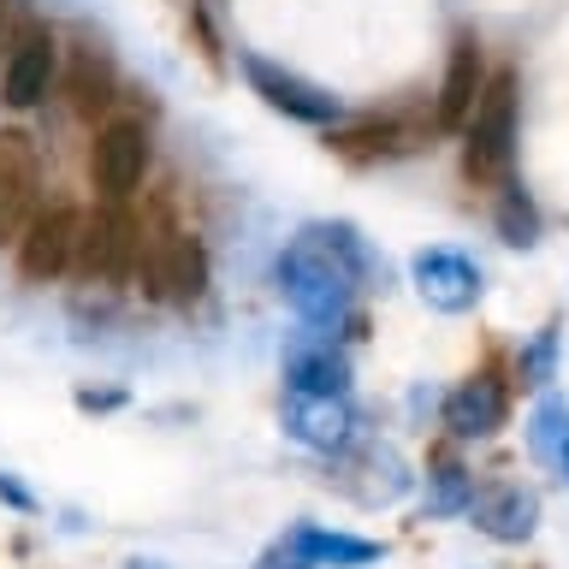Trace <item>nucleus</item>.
Returning <instances> with one entry per match:
<instances>
[{
	"mask_svg": "<svg viewBox=\"0 0 569 569\" xmlns=\"http://www.w3.org/2000/svg\"><path fill=\"white\" fill-rule=\"evenodd\" d=\"M273 279H279V297L291 302V315H297L315 338H338V332L362 338V315H356L362 284L350 279V267L338 261L309 226H302L297 238L279 249Z\"/></svg>",
	"mask_w": 569,
	"mask_h": 569,
	"instance_id": "obj_1",
	"label": "nucleus"
},
{
	"mask_svg": "<svg viewBox=\"0 0 569 569\" xmlns=\"http://www.w3.org/2000/svg\"><path fill=\"white\" fill-rule=\"evenodd\" d=\"M516 137H522V78L516 66H498L475 119L462 124V184L480 196L505 190L516 178Z\"/></svg>",
	"mask_w": 569,
	"mask_h": 569,
	"instance_id": "obj_2",
	"label": "nucleus"
},
{
	"mask_svg": "<svg viewBox=\"0 0 569 569\" xmlns=\"http://www.w3.org/2000/svg\"><path fill=\"white\" fill-rule=\"evenodd\" d=\"M137 284L172 309H190V302L208 297L213 284V261L202 231L184 220H167V213H142V261H137Z\"/></svg>",
	"mask_w": 569,
	"mask_h": 569,
	"instance_id": "obj_3",
	"label": "nucleus"
},
{
	"mask_svg": "<svg viewBox=\"0 0 569 569\" xmlns=\"http://www.w3.org/2000/svg\"><path fill=\"white\" fill-rule=\"evenodd\" d=\"M320 137L350 167H386V160L433 149V137H445V131L433 119V101H398V107H380V113H350L345 124H332Z\"/></svg>",
	"mask_w": 569,
	"mask_h": 569,
	"instance_id": "obj_4",
	"label": "nucleus"
},
{
	"mask_svg": "<svg viewBox=\"0 0 569 569\" xmlns=\"http://www.w3.org/2000/svg\"><path fill=\"white\" fill-rule=\"evenodd\" d=\"M154 172V124L137 113H113L89 131V190L101 202H131Z\"/></svg>",
	"mask_w": 569,
	"mask_h": 569,
	"instance_id": "obj_5",
	"label": "nucleus"
},
{
	"mask_svg": "<svg viewBox=\"0 0 569 569\" xmlns=\"http://www.w3.org/2000/svg\"><path fill=\"white\" fill-rule=\"evenodd\" d=\"M238 71H243L249 96H256L267 113H279V119H291V124L332 131V124L350 119V107L338 101L327 83H315V78H302V71H291V66L267 60V53H238Z\"/></svg>",
	"mask_w": 569,
	"mask_h": 569,
	"instance_id": "obj_6",
	"label": "nucleus"
},
{
	"mask_svg": "<svg viewBox=\"0 0 569 569\" xmlns=\"http://www.w3.org/2000/svg\"><path fill=\"white\" fill-rule=\"evenodd\" d=\"M142 261V213L131 202H101L83 213L78 279L83 284H137Z\"/></svg>",
	"mask_w": 569,
	"mask_h": 569,
	"instance_id": "obj_7",
	"label": "nucleus"
},
{
	"mask_svg": "<svg viewBox=\"0 0 569 569\" xmlns=\"http://www.w3.org/2000/svg\"><path fill=\"white\" fill-rule=\"evenodd\" d=\"M60 96H66V107L89 124V131L119 113V96H124L119 60L89 30H78L71 42H60Z\"/></svg>",
	"mask_w": 569,
	"mask_h": 569,
	"instance_id": "obj_8",
	"label": "nucleus"
},
{
	"mask_svg": "<svg viewBox=\"0 0 569 569\" xmlns=\"http://www.w3.org/2000/svg\"><path fill=\"white\" fill-rule=\"evenodd\" d=\"M78 243H83V208L78 202H42L36 220L24 226V238L12 243V267L24 284H53L66 273H78Z\"/></svg>",
	"mask_w": 569,
	"mask_h": 569,
	"instance_id": "obj_9",
	"label": "nucleus"
},
{
	"mask_svg": "<svg viewBox=\"0 0 569 569\" xmlns=\"http://www.w3.org/2000/svg\"><path fill=\"white\" fill-rule=\"evenodd\" d=\"M380 558H386L380 540H362V533H345L327 522H291L261 551L256 569H368Z\"/></svg>",
	"mask_w": 569,
	"mask_h": 569,
	"instance_id": "obj_10",
	"label": "nucleus"
},
{
	"mask_svg": "<svg viewBox=\"0 0 569 569\" xmlns=\"http://www.w3.org/2000/svg\"><path fill=\"white\" fill-rule=\"evenodd\" d=\"M42 202V142L24 124H0V243L24 238Z\"/></svg>",
	"mask_w": 569,
	"mask_h": 569,
	"instance_id": "obj_11",
	"label": "nucleus"
},
{
	"mask_svg": "<svg viewBox=\"0 0 569 569\" xmlns=\"http://www.w3.org/2000/svg\"><path fill=\"white\" fill-rule=\"evenodd\" d=\"M53 89H60V30H48L42 18L0 53V101L12 113H36Z\"/></svg>",
	"mask_w": 569,
	"mask_h": 569,
	"instance_id": "obj_12",
	"label": "nucleus"
},
{
	"mask_svg": "<svg viewBox=\"0 0 569 569\" xmlns=\"http://www.w3.org/2000/svg\"><path fill=\"white\" fill-rule=\"evenodd\" d=\"M409 284L433 315H469L480 291H487V273H480L475 256H462L451 243H427L409 256Z\"/></svg>",
	"mask_w": 569,
	"mask_h": 569,
	"instance_id": "obj_13",
	"label": "nucleus"
},
{
	"mask_svg": "<svg viewBox=\"0 0 569 569\" xmlns=\"http://www.w3.org/2000/svg\"><path fill=\"white\" fill-rule=\"evenodd\" d=\"M505 421H510V380L498 368H475L469 380H457L451 391H445V403H439V427L457 445L492 439Z\"/></svg>",
	"mask_w": 569,
	"mask_h": 569,
	"instance_id": "obj_14",
	"label": "nucleus"
},
{
	"mask_svg": "<svg viewBox=\"0 0 569 569\" xmlns=\"http://www.w3.org/2000/svg\"><path fill=\"white\" fill-rule=\"evenodd\" d=\"M487 78H492V66H487L480 36L475 30H457L451 36V53H445V78L433 89V119H439L445 137H451V131L462 137V124L475 119L480 96H487Z\"/></svg>",
	"mask_w": 569,
	"mask_h": 569,
	"instance_id": "obj_15",
	"label": "nucleus"
},
{
	"mask_svg": "<svg viewBox=\"0 0 569 569\" xmlns=\"http://www.w3.org/2000/svg\"><path fill=\"white\" fill-rule=\"evenodd\" d=\"M469 522H475V533H487L492 546H528L533 533H540V492H533L528 480H510V475L480 480Z\"/></svg>",
	"mask_w": 569,
	"mask_h": 569,
	"instance_id": "obj_16",
	"label": "nucleus"
},
{
	"mask_svg": "<svg viewBox=\"0 0 569 569\" xmlns=\"http://www.w3.org/2000/svg\"><path fill=\"white\" fill-rule=\"evenodd\" d=\"M284 439L315 457H345L356 445V409L350 398H309V391H284Z\"/></svg>",
	"mask_w": 569,
	"mask_h": 569,
	"instance_id": "obj_17",
	"label": "nucleus"
},
{
	"mask_svg": "<svg viewBox=\"0 0 569 569\" xmlns=\"http://www.w3.org/2000/svg\"><path fill=\"white\" fill-rule=\"evenodd\" d=\"M284 391H309V398H350V356L332 338L284 350Z\"/></svg>",
	"mask_w": 569,
	"mask_h": 569,
	"instance_id": "obj_18",
	"label": "nucleus"
},
{
	"mask_svg": "<svg viewBox=\"0 0 569 569\" xmlns=\"http://www.w3.org/2000/svg\"><path fill=\"white\" fill-rule=\"evenodd\" d=\"M522 433H528V457L540 462L558 487H569V398L563 391H540V398H533Z\"/></svg>",
	"mask_w": 569,
	"mask_h": 569,
	"instance_id": "obj_19",
	"label": "nucleus"
},
{
	"mask_svg": "<svg viewBox=\"0 0 569 569\" xmlns=\"http://www.w3.org/2000/svg\"><path fill=\"white\" fill-rule=\"evenodd\" d=\"M475 492H480V475H475L457 451L427 457V475H421V516H433V522H457V516H469Z\"/></svg>",
	"mask_w": 569,
	"mask_h": 569,
	"instance_id": "obj_20",
	"label": "nucleus"
},
{
	"mask_svg": "<svg viewBox=\"0 0 569 569\" xmlns=\"http://www.w3.org/2000/svg\"><path fill=\"white\" fill-rule=\"evenodd\" d=\"M492 231H498V243H510V249H533V243L546 238L540 202L528 196L522 178H510V184L492 196Z\"/></svg>",
	"mask_w": 569,
	"mask_h": 569,
	"instance_id": "obj_21",
	"label": "nucleus"
},
{
	"mask_svg": "<svg viewBox=\"0 0 569 569\" xmlns=\"http://www.w3.org/2000/svg\"><path fill=\"white\" fill-rule=\"evenodd\" d=\"M309 231L350 267V279L362 284V291H373V284H380V256H373V243L362 238V226H350V220H309Z\"/></svg>",
	"mask_w": 569,
	"mask_h": 569,
	"instance_id": "obj_22",
	"label": "nucleus"
},
{
	"mask_svg": "<svg viewBox=\"0 0 569 569\" xmlns=\"http://www.w3.org/2000/svg\"><path fill=\"white\" fill-rule=\"evenodd\" d=\"M558 350H563V327L546 320V327L528 332L522 350H516V380L528 391H551V380H558Z\"/></svg>",
	"mask_w": 569,
	"mask_h": 569,
	"instance_id": "obj_23",
	"label": "nucleus"
},
{
	"mask_svg": "<svg viewBox=\"0 0 569 569\" xmlns=\"http://www.w3.org/2000/svg\"><path fill=\"white\" fill-rule=\"evenodd\" d=\"M184 24H190L196 53L208 60V71H220V78H226V42H220V30H213V18H208L202 0H190V7H184Z\"/></svg>",
	"mask_w": 569,
	"mask_h": 569,
	"instance_id": "obj_24",
	"label": "nucleus"
},
{
	"mask_svg": "<svg viewBox=\"0 0 569 569\" xmlns=\"http://www.w3.org/2000/svg\"><path fill=\"white\" fill-rule=\"evenodd\" d=\"M30 24H36V7H30V0H0V53H7Z\"/></svg>",
	"mask_w": 569,
	"mask_h": 569,
	"instance_id": "obj_25",
	"label": "nucleus"
},
{
	"mask_svg": "<svg viewBox=\"0 0 569 569\" xmlns=\"http://www.w3.org/2000/svg\"><path fill=\"white\" fill-rule=\"evenodd\" d=\"M0 505H7V510H18V516H36V492H30L18 475H7V469H0Z\"/></svg>",
	"mask_w": 569,
	"mask_h": 569,
	"instance_id": "obj_26",
	"label": "nucleus"
},
{
	"mask_svg": "<svg viewBox=\"0 0 569 569\" xmlns=\"http://www.w3.org/2000/svg\"><path fill=\"white\" fill-rule=\"evenodd\" d=\"M119 391H78V409H119Z\"/></svg>",
	"mask_w": 569,
	"mask_h": 569,
	"instance_id": "obj_27",
	"label": "nucleus"
}]
</instances>
